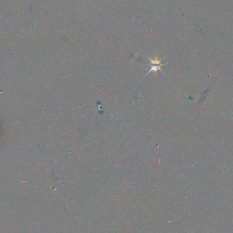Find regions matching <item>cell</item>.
Segmentation results:
<instances>
[{
  "mask_svg": "<svg viewBox=\"0 0 233 233\" xmlns=\"http://www.w3.org/2000/svg\"><path fill=\"white\" fill-rule=\"evenodd\" d=\"M149 59L151 61V69L148 71V73L149 74L151 72H157V70H162L161 69V66H163V63H162V60L161 59H157L156 58L155 59H151V58H149Z\"/></svg>",
  "mask_w": 233,
  "mask_h": 233,
  "instance_id": "obj_1",
  "label": "cell"
}]
</instances>
